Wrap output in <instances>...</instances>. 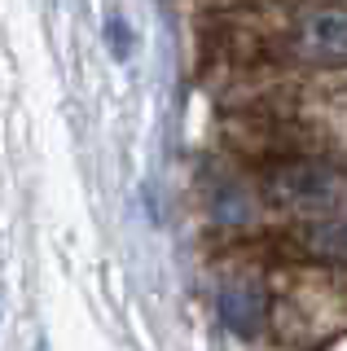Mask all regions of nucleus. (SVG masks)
Instances as JSON below:
<instances>
[{
    "label": "nucleus",
    "mask_w": 347,
    "mask_h": 351,
    "mask_svg": "<svg viewBox=\"0 0 347 351\" xmlns=\"http://www.w3.org/2000/svg\"><path fill=\"white\" fill-rule=\"evenodd\" d=\"M264 193L273 206H286V211L308 215V219H325V215H339L347 206V176H339L325 162L286 158L268 171Z\"/></svg>",
    "instance_id": "nucleus-1"
},
{
    "label": "nucleus",
    "mask_w": 347,
    "mask_h": 351,
    "mask_svg": "<svg viewBox=\"0 0 347 351\" xmlns=\"http://www.w3.org/2000/svg\"><path fill=\"white\" fill-rule=\"evenodd\" d=\"M295 49L308 62L321 66H347V9H321L308 14L295 31Z\"/></svg>",
    "instance_id": "nucleus-2"
},
{
    "label": "nucleus",
    "mask_w": 347,
    "mask_h": 351,
    "mask_svg": "<svg viewBox=\"0 0 347 351\" xmlns=\"http://www.w3.org/2000/svg\"><path fill=\"white\" fill-rule=\"evenodd\" d=\"M220 316L237 334H255L268 316V294L259 281H224L220 285Z\"/></svg>",
    "instance_id": "nucleus-3"
},
{
    "label": "nucleus",
    "mask_w": 347,
    "mask_h": 351,
    "mask_svg": "<svg viewBox=\"0 0 347 351\" xmlns=\"http://www.w3.org/2000/svg\"><path fill=\"white\" fill-rule=\"evenodd\" d=\"M308 250L317 259L347 263V215H325V219H317V228L308 233Z\"/></svg>",
    "instance_id": "nucleus-4"
}]
</instances>
